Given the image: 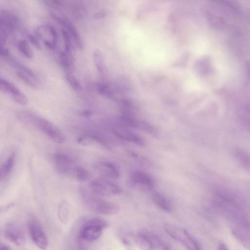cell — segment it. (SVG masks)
<instances>
[{
    "mask_svg": "<svg viewBox=\"0 0 250 250\" xmlns=\"http://www.w3.org/2000/svg\"><path fill=\"white\" fill-rule=\"evenodd\" d=\"M236 157L238 161L245 168L249 169L250 159L249 156L245 152L241 150H237L235 153Z\"/></svg>",
    "mask_w": 250,
    "mask_h": 250,
    "instance_id": "29",
    "label": "cell"
},
{
    "mask_svg": "<svg viewBox=\"0 0 250 250\" xmlns=\"http://www.w3.org/2000/svg\"><path fill=\"white\" fill-rule=\"evenodd\" d=\"M10 95L16 103L21 105H26L28 103V100L25 95L16 86Z\"/></svg>",
    "mask_w": 250,
    "mask_h": 250,
    "instance_id": "28",
    "label": "cell"
},
{
    "mask_svg": "<svg viewBox=\"0 0 250 250\" xmlns=\"http://www.w3.org/2000/svg\"><path fill=\"white\" fill-rule=\"evenodd\" d=\"M53 18L60 22L69 36L73 46L79 49L83 48V42L80 35L73 24L67 19L61 18L55 14L52 15Z\"/></svg>",
    "mask_w": 250,
    "mask_h": 250,
    "instance_id": "13",
    "label": "cell"
},
{
    "mask_svg": "<svg viewBox=\"0 0 250 250\" xmlns=\"http://www.w3.org/2000/svg\"><path fill=\"white\" fill-rule=\"evenodd\" d=\"M95 167L100 174L106 177L115 179L120 176L118 167L110 162H99L95 165Z\"/></svg>",
    "mask_w": 250,
    "mask_h": 250,
    "instance_id": "16",
    "label": "cell"
},
{
    "mask_svg": "<svg viewBox=\"0 0 250 250\" xmlns=\"http://www.w3.org/2000/svg\"><path fill=\"white\" fill-rule=\"evenodd\" d=\"M218 249L219 250H227V246L222 242H219L218 245Z\"/></svg>",
    "mask_w": 250,
    "mask_h": 250,
    "instance_id": "36",
    "label": "cell"
},
{
    "mask_svg": "<svg viewBox=\"0 0 250 250\" xmlns=\"http://www.w3.org/2000/svg\"><path fill=\"white\" fill-rule=\"evenodd\" d=\"M15 87L13 84L0 78V91L10 94Z\"/></svg>",
    "mask_w": 250,
    "mask_h": 250,
    "instance_id": "31",
    "label": "cell"
},
{
    "mask_svg": "<svg viewBox=\"0 0 250 250\" xmlns=\"http://www.w3.org/2000/svg\"><path fill=\"white\" fill-rule=\"evenodd\" d=\"M70 176L80 182L86 181L90 177L89 172L85 168L77 166L73 167Z\"/></svg>",
    "mask_w": 250,
    "mask_h": 250,
    "instance_id": "24",
    "label": "cell"
},
{
    "mask_svg": "<svg viewBox=\"0 0 250 250\" xmlns=\"http://www.w3.org/2000/svg\"><path fill=\"white\" fill-rule=\"evenodd\" d=\"M120 104L122 110V114L135 116L137 107L133 100L126 98H123L120 101Z\"/></svg>",
    "mask_w": 250,
    "mask_h": 250,
    "instance_id": "21",
    "label": "cell"
},
{
    "mask_svg": "<svg viewBox=\"0 0 250 250\" xmlns=\"http://www.w3.org/2000/svg\"><path fill=\"white\" fill-rule=\"evenodd\" d=\"M93 60L98 71L104 74L106 71V65L103 53L99 50H95L93 52Z\"/></svg>",
    "mask_w": 250,
    "mask_h": 250,
    "instance_id": "25",
    "label": "cell"
},
{
    "mask_svg": "<svg viewBox=\"0 0 250 250\" xmlns=\"http://www.w3.org/2000/svg\"><path fill=\"white\" fill-rule=\"evenodd\" d=\"M83 199L86 206L92 211L105 215L116 214L119 208L116 204L104 200L97 196L83 192Z\"/></svg>",
    "mask_w": 250,
    "mask_h": 250,
    "instance_id": "3",
    "label": "cell"
},
{
    "mask_svg": "<svg viewBox=\"0 0 250 250\" xmlns=\"http://www.w3.org/2000/svg\"><path fill=\"white\" fill-rule=\"evenodd\" d=\"M70 213V206L66 201H62L59 206L58 214L60 220L63 224L67 223Z\"/></svg>",
    "mask_w": 250,
    "mask_h": 250,
    "instance_id": "23",
    "label": "cell"
},
{
    "mask_svg": "<svg viewBox=\"0 0 250 250\" xmlns=\"http://www.w3.org/2000/svg\"><path fill=\"white\" fill-rule=\"evenodd\" d=\"M130 182L135 187L152 189L155 182L153 178L148 174L141 171H135L130 176Z\"/></svg>",
    "mask_w": 250,
    "mask_h": 250,
    "instance_id": "14",
    "label": "cell"
},
{
    "mask_svg": "<svg viewBox=\"0 0 250 250\" xmlns=\"http://www.w3.org/2000/svg\"><path fill=\"white\" fill-rule=\"evenodd\" d=\"M164 227L166 231L169 236L181 243L187 249H201L198 241L187 230L170 224H166Z\"/></svg>",
    "mask_w": 250,
    "mask_h": 250,
    "instance_id": "4",
    "label": "cell"
},
{
    "mask_svg": "<svg viewBox=\"0 0 250 250\" xmlns=\"http://www.w3.org/2000/svg\"><path fill=\"white\" fill-rule=\"evenodd\" d=\"M27 38L29 42L37 49L41 48V44L39 41V39L36 36L35 37L32 35H28Z\"/></svg>",
    "mask_w": 250,
    "mask_h": 250,
    "instance_id": "33",
    "label": "cell"
},
{
    "mask_svg": "<svg viewBox=\"0 0 250 250\" xmlns=\"http://www.w3.org/2000/svg\"><path fill=\"white\" fill-rule=\"evenodd\" d=\"M14 152L10 154L5 162L0 167V180L5 178L12 170L15 161Z\"/></svg>",
    "mask_w": 250,
    "mask_h": 250,
    "instance_id": "22",
    "label": "cell"
},
{
    "mask_svg": "<svg viewBox=\"0 0 250 250\" xmlns=\"http://www.w3.org/2000/svg\"></svg>",
    "mask_w": 250,
    "mask_h": 250,
    "instance_id": "39",
    "label": "cell"
},
{
    "mask_svg": "<svg viewBox=\"0 0 250 250\" xmlns=\"http://www.w3.org/2000/svg\"><path fill=\"white\" fill-rule=\"evenodd\" d=\"M17 47L20 52L26 58L33 57V50L25 40H20L17 42Z\"/></svg>",
    "mask_w": 250,
    "mask_h": 250,
    "instance_id": "26",
    "label": "cell"
},
{
    "mask_svg": "<svg viewBox=\"0 0 250 250\" xmlns=\"http://www.w3.org/2000/svg\"><path fill=\"white\" fill-rule=\"evenodd\" d=\"M113 88L117 93L128 94L132 91L133 85L132 82L128 77L120 76L117 77L114 81Z\"/></svg>",
    "mask_w": 250,
    "mask_h": 250,
    "instance_id": "17",
    "label": "cell"
},
{
    "mask_svg": "<svg viewBox=\"0 0 250 250\" xmlns=\"http://www.w3.org/2000/svg\"><path fill=\"white\" fill-rule=\"evenodd\" d=\"M37 38L41 40L49 49H55L58 44V37L54 28L49 24H42L35 31Z\"/></svg>",
    "mask_w": 250,
    "mask_h": 250,
    "instance_id": "8",
    "label": "cell"
},
{
    "mask_svg": "<svg viewBox=\"0 0 250 250\" xmlns=\"http://www.w3.org/2000/svg\"><path fill=\"white\" fill-rule=\"evenodd\" d=\"M10 248L7 245L4 244L0 243V250H9Z\"/></svg>",
    "mask_w": 250,
    "mask_h": 250,
    "instance_id": "37",
    "label": "cell"
},
{
    "mask_svg": "<svg viewBox=\"0 0 250 250\" xmlns=\"http://www.w3.org/2000/svg\"><path fill=\"white\" fill-rule=\"evenodd\" d=\"M28 115L33 124L53 141L59 144L65 142L64 135L53 123L40 116L33 114Z\"/></svg>",
    "mask_w": 250,
    "mask_h": 250,
    "instance_id": "2",
    "label": "cell"
},
{
    "mask_svg": "<svg viewBox=\"0 0 250 250\" xmlns=\"http://www.w3.org/2000/svg\"><path fill=\"white\" fill-rule=\"evenodd\" d=\"M112 133L118 138L138 146H143L145 141L139 134L130 130L128 128L119 125L113 127Z\"/></svg>",
    "mask_w": 250,
    "mask_h": 250,
    "instance_id": "11",
    "label": "cell"
},
{
    "mask_svg": "<svg viewBox=\"0 0 250 250\" xmlns=\"http://www.w3.org/2000/svg\"><path fill=\"white\" fill-rule=\"evenodd\" d=\"M54 2L56 3H57V4H60L61 3V0H52Z\"/></svg>",
    "mask_w": 250,
    "mask_h": 250,
    "instance_id": "38",
    "label": "cell"
},
{
    "mask_svg": "<svg viewBox=\"0 0 250 250\" xmlns=\"http://www.w3.org/2000/svg\"><path fill=\"white\" fill-rule=\"evenodd\" d=\"M77 142L83 146L98 144L106 149H110L109 145L106 140L103 136L96 132H86L78 137Z\"/></svg>",
    "mask_w": 250,
    "mask_h": 250,
    "instance_id": "15",
    "label": "cell"
},
{
    "mask_svg": "<svg viewBox=\"0 0 250 250\" xmlns=\"http://www.w3.org/2000/svg\"><path fill=\"white\" fill-rule=\"evenodd\" d=\"M96 89L100 95L108 99L112 100L116 99L115 90L107 83H98L96 84Z\"/></svg>",
    "mask_w": 250,
    "mask_h": 250,
    "instance_id": "20",
    "label": "cell"
},
{
    "mask_svg": "<svg viewBox=\"0 0 250 250\" xmlns=\"http://www.w3.org/2000/svg\"><path fill=\"white\" fill-rule=\"evenodd\" d=\"M60 61L64 73L74 72V59L71 52L65 50L62 51L60 55Z\"/></svg>",
    "mask_w": 250,
    "mask_h": 250,
    "instance_id": "18",
    "label": "cell"
},
{
    "mask_svg": "<svg viewBox=\"0 0 250 250\" xmlns=\"http://www.w3.org/2000/svg\"><path fill=\"white\" fill-rule=\"evenodd\" d=\"M5 238L18 246H23L25 242V236L23 229L14 223H9L4 229Z\"/></svg>",
    "mask_w": 250,
    "mask_h": 250,
    "instance_id": "10",
    "label": "cell"
},
{
    "mask_svg": "<svg viewBox=\"0 0 250 250\" xmlns=\"http://www.w3.org/2000/svg\"><path fill=\"white\" fill-rule=\"evenodd\" d=\"M27 229L34 244L41 249H46L48 246V239L39 221L35 218L30 219L27 223Z\"/></svg>",
    "mask_w": 250,
    "mask_h": 250,
    "instance_id": "7",
    "label": "cell"
},
{
    "mask_svg": "<svg viewBox=\"0 0 250 250\" xmlns=\"http://www.w3.org/2000/svg\"><path fill=\"white\" fill-rule=\"evenodd\" d=\"M106 15V14L105 13V12H99L97 13H96L94 17H95V18L96 19H101L103 17H104V16H105Z\"/></svg>",
    "mask_w": 250,
    "mask_h": 250,
    "instance_id": "35",
    "label": "cell"
},
{
    "mask_svg": "<svg viewBox=\"0 0 250 250\" xmlns=\"http://www.w3.org/2000/svg\"><path fill=\"white\" fill-rule=\"evenodd\" d=\"M65 77L67 82L74 90L78 91L82 90V86L73 72L65 73Z\"/></svg>",
    "mask_w": 250,
    "mask_h": 250,
    "instance_id": "27",
    "label": "cell"
},
{
    "mask_svg": "<svg viewBox=\"0 0 250 250\" xmlns=\"http://www.w3.org/2000/svg\"><path fill=\"white\" fill-rule=\"evenodd\" d=\"M14 65H15L16 67L20 68L22 71L25 72L30 77L33 78L34 79H36V76L35 75L34 73L30 69H28L23 65L19 63H16V64Z\"/></svg>",
    "mask_w": 250,
    "mask_h": 250,
    "instance_id": "32",
    "label": "cell"
},
{
    "mask_svg": "<svg viewBox=\"0 0 250 250\" xmlns=\"http://www.w3.org/2000/svg\"><path fill=\"white\" fill-rule=\"evenodd\" d=\"M54 162L57 171L61 174L70 176L74 165V160L69 155L57 152L54 156Z\"/></svg>",
    "mask_w": 250,
    "mask_h": 250,
    "instance_id": "12",
    "label": "cell"
},
{
    "mask_svg": "<svg viewBox=\"0 0 250 250\" xmlns=\"http://www.w3.org/2000/svg\"><path fill=\"white\" fill-rule=\"evenodd\" d=\"M107 226V222L100 218H91L85 222L79 233L78 243L80 249H86L91 242L100 237L103 229Z\"/></svg>",
    "mask_w": 250,
    "mask_h": 250,
    "instance_id": "1",
    "label": "cell"
},
{
    "mask_svg": "<svg viewBox=\"0 0 250 250\" xmlns=\"http://www.w3.org/2000/svg\"><path fill=\"white\" fill-rule=\"evenodd\" d=\"M136 241L140 247L146 249H168L159 237L152 233L140 232L136 236Z\"/></svg>",
    "mask_w": 250,
    "mask_h": 250,
    "instance_id": "9",
    "label": "cell"
},
{
    "mask_svg": "<svg viewBox=\"0 0 250 250\" xmlns=\"http://www.w3.org/2000/svg\"><path fill=\"white\" fill-rule=\"evenodd\" d=\"M19 24V19L14 14L8 11L0 12V42H5L8 36L17 30Z\"/></svg>",
    "mask_w": 250,
    "mask_h": 250,
    "instance_id": "5",
    "label": "cell"
},
{
    "mask_svg": "<svg viewBox=\"0 0 250 250\" xmlns=\"http://www.w3.org/2000/svg\"><path fill=\"white\" fill-rule=\"evenodd\" d=\"M9 51L8 49L5 47L3 44L0 42V55L3 56H8Z\"/></svg>",
    "mask_w": 250,
    "mask_h": 250,
    "instance_id": "34",
    "label": "cell"
},
{
    "mask_svg": "<svg viewBox=\"0 0 250 250\" xmlns=\"http://www.w3.org/2000/svg\"><path fill=\"white\" fill-rule=\"evenodd\" d=\"M17 75L20 80H21L22 82H23L30 87L33 88L37 87V84L33 81H32L30 77L27 76L24 73H23V72H18Z\"/></svg>",
    "mask_w": 250,
    "mask_h": 250,
    "instance_id": "30",
    "label": "cell"
},
{
    "mask_svg": "<svg viewBox=\"0 0 250 250\" xmlns=\"http://www.w3.org/2000/svg\"><path fill=\"white\" fill-rule=\"evenodd\" d=\"M89 187L97 195L109 196L121 193V188L114 183L104 178H97L91 181Z\"/></svg>",
    "mask_w": 250,
    "mask_h": 250,
    "instance_id": "6",
    "label": "cell"
},
{
    "mask_svg": "<svg viewBox=\"0 0 250 250\" xmlns=\"http://www.w3.org/2000/svg\"><path fill=\"white\" fill-rule=\"evenodd\" d=\"M152 200L154 204L162 210L166 212L171 211V204L164 195L158 192L155 193L152 196Z\"/></svg>",
    "mask_w": 250,
    "mask_h": 250,
    "instance_id": "19",
    "label": "cell"
}]
</instances>
